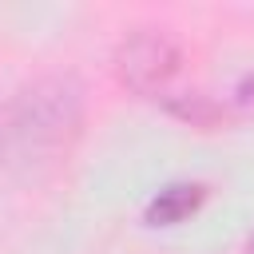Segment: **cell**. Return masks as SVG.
<instances>
[{
	"label": "cell",
	"mask_w": 254,
	"mask_h": 254,
	"mask_svg": "<svg viewBox=\"0 0 254 254\" xmlns=\"http://www.w3.org/2000/svg\"><path fill=\"white\" fill-rule=\"evenodd\" d=\"M246 254H254V238H250V246H246Z\"/></svg>",
	"instance_id": "277c9868"
},
{
	"label": "cell",
	"mask_w": 254,
	"mask_h": 254,
	"mask_svg": "<svg viewBox=\"0 0 254 254\" xmlns=\"http://www.w3.org/2000/svg\"><path fill=\"white\" fill-rule=\"evenodd\" d=\"M202 194H206V190H202L198 183H175V187H163V190L147 202V222H155V226L183 222L187 214L198 210Z\"/></svg>",
	"instance_id": "3957f363"
},
{
	"label": "cell",
	"mask_w": 254,
	"mask_h": 254,
	"mask_svg": "<svg viewBox=\"0 0 254 254\" xmlns=\"http://www.w3.org/2000/svg\"><path fill=\"white\" fill-rule=\"evenodd\" d=\"M83 99L67 79H40L0 107V163H44L75 139Z\"/></svg>",
	"instance_id": "6da1fadb"
},
{
	"label": "cell",
	"mask_w": 254,
	"mask_h": 254,
	"mask_svg": "<svg viewBox=\"0 0 254 254\" xmlns=\"http://www.w3.org/2000/svg\"><path fill=\"white\" fill-rule=\"evenodd\" d=\"M179 44H175V36H167V32H159V28H143V32H135V36H127L123 44H119V52H115V71H119V79L131 87V91H139V95H159L171 79H175V71H179Z\"/></svg>",
	"instance_id": "7a4b0ae2"
}]
</instances>
